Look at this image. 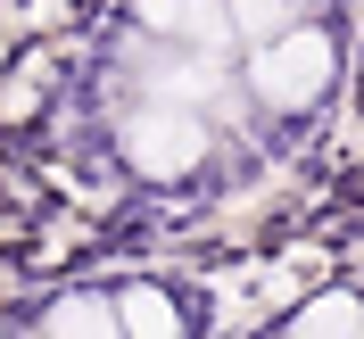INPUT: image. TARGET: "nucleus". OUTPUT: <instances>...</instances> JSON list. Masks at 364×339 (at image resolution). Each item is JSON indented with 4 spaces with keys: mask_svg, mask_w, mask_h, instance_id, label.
<instances>
[{
    "mask_svg": "<svg viewBox=\"0 0 364 339\" xmlns=\"http://www.w3.org/2000/svg\"><path fill=\"white\" fill-rule=\"evenodd\" d=\"M331 75H340V50H331L323 25H290V33L257 42V58H249V91H257V108H273V116L315 108L331 91Z\"/></svg>",
    "mask_w": 364,
    "mask_h": 339,
    "instance_id": "obj_1",
    "label": "nucleus"
},
{
    "mask_svg": "<svg viewBox=\"0 0 364 339\" xmlns=\"http://www.w3.org/2000/svg\"><path fill=\"white\" fill-rule=\"evenodd\" d=\"M124 166H133L141 182H174V174H191V166L207 158V124L182 99H149V108H133L124 116Z\"/></svg>",
    "mask_w": 364,
    "mask_h": 339,
    "instance_id": "obj_2",
    "label": "nucleus"
},
{
    "mask_svg": "<svg viewBox=\"0 0 364 339\" xmlns=\"http://www.w3.org/2000/svg\"><path fill=\"white\" fill-rule=\"evenodd\" d=\"M133 17L149 25V33H166V42H199V50H215L232 33L224 0H133Z\"/></svg>",
    "mask_w": 364,
    "mask_h": 339,
    "instance_id": "obj_3",
    "label": "nucleus"
},
{
    "mask_svg": "<svg viewBox=\"0 0 364 339\" xmlns=\"http://www.w3.org/2000/svg\"><path fill=\"white\" fill-rule=\"evenodd\" d=\"M116 323H124V339H174L182 306L158 290V281H124V290H116Z\"/></svg>",
    "mask_w": 364,
    "mask_h": 339,
    "instance_id": "obj_4",
    "label": "nucleus"
},
{
    "mask_svg": "<svg viewBox=\"0 0 364 339\" xmlns=\"http://www.w3.org/2000/svg\"><path fill=\"white\" fill-rule=\"evenodd\" d=\"M42 331H50V339H116L124 323H116V298L75 290V298H58V306L42 315Z\"/></svg>",
    "mask_w": 364,
    "mask_h": 339,
    "instance_id": "obj_5",
    "label": "nucleus"
},
{
    "mask_svg": "<svg viewBox=\"0 0 364 339\" xmlns=\"http://www.w3.org/2000/svg\"><path fill=\"white\" fill-rule=\"evenodd\" d=\"M331 331H364V298L331 290V298H315V306L290 315V339H331Z\"/></svg>",
    "mask_w": 364,
    "mask_h": 339,
    "instance_id": "obj_6",
    "label": "nucleus"
},
{
    "mask_svg": "<svg viewBox=\"0 0 364 339\" xmlns=\"http://www.w3.org/2000/svg\"><path fill=\"white\" fill-rule=\"evenodd\" d=\"M224 9H232V25H240L249 42H273V33L298 25V0H224Z\"/></svg>",
    "mask_w": 364,
    "mask_h": 339,
    "instance_id": "obj_7",
    "label": "nucleus"
}]
</instances>
